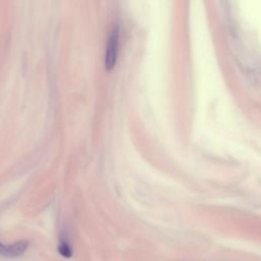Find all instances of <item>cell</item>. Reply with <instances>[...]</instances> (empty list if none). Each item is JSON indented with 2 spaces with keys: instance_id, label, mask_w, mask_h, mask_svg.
Masks as SVG:
<instances>
[{
  "instance_id": "7a4b0ae2",
  "label": "cell",
  "mask_w": 261,
  "mask_h": 261,
  "mask_svg": "<svg viewBox=\"0 0 261 261\" xmlns=\"http://www.w3.org/2000/svg\"><path fill=\"white\" fill-rule=\"evenodd\" d=\"M28 246L29 243L27 241H19L11 245H4L0 242V256L10 258L21 256L25 252Z\"/></svg>"
},
{
  "instance_id": "3957f363",
  "label": "cell",
  "mask_w": 261,
  "mask_h": 261,
  "mask_svg": "<svg viewBox=\"0 0 261 261\" xmlns=\"http://www.w3.org/2000/svg\"><path fill=\"white\" fill-rule=\"evenodd\" d=\"M58 252L64 258H70L72 256V249L66 238L61 237L58 244Z\"/></svg>"
},
{
  "instance_id": "6da1fadb",
  "label": "cell",
  "mask_w": 261,
  "mask_h": 261,
  "mask_svg": "<svg viewBox=\"0 0 261 261\" xmlns=\"http://www.w3.org/2000/svg\"><path fill=\"white\" fill-rule=\"evenodd\" d=\"M118 43H119V34L118 30L115 28L112 30L106 47L105 53V67L107 70H110L115 65L118 53Z\"/></svg>"
}]
</instances>
